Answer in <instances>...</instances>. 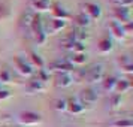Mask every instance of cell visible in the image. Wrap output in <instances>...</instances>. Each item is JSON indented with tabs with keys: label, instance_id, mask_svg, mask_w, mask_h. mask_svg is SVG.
Returning a JSON list of instances; mask_svg holds the SVG:
<instances>
[{
	"label": "cell",
	"instance_id": "22",
	"mask_svg": "<svg viewBox=\"0 0 133 127\" xmlns=\"http://www.w3.org/2000/svg\"><path fill=\"white\" fill-rule=\"evenodd\" d=\"M67 60L70 61L73 66H75V64H84L85 61L88 60V57H87V54H85V52H75V54H73L72 57H69Z\"/></svg>",
	"mask_w": 133,
	"mask_h": 127
},
{
	"label": "cell",
	"instance_id": "12",
	"mask_svg": "<svg viewBox=\"0 0 133 127\" xmlns=\"http://www.w3.org/2000/svg\"><path fill=\"white\" fill-rule=\"evenodd\" d=\"M109 30L112 31V35L117 39H120V41H123L127 36L126 33H124V30H123V25L120 23H117V21H109Z\"/></svg>",
	"mask_w": 133,
	"mask_h": 127
},
{
	"label": "cell",
	"instance_id": "35",
	"mask_svg": "<svg viewBox=\"0 0 133 127\" xmlns=\"http://www.w3.org/2000/svg\"><path fill=\"white\" fill-rule=\"evenodd\" d=\"M0 85H2V84H0Z\"/></svg>",
	"mask_w": 133,
	"mask_h": 127
},
{
	"label": "cell",
	"instance_id": "6",
	"mask_svg": "<svg viewBox=\"0 0 133 127\" xmlns=\"http://www.w3.org/2000/svg\"><path fill=\"white\" fill-rule=\"evenodd\" d=\"M18 120L21 124H24V126H35V124H39L41 121H42V117L36 112H30V111H27V112H21L18 117Z\"/></svg>",
	"mask_w": 133,
	"mask_h": 127
},
{
	"label": "cell",
	"instance_id": "16",
	"mask_svg": "<svg viewBox=\"0 0 133 127\" xmlns=\"http://www.w3.org/2000/svg\"><path fill=\"white\" fill-rule=\"evenodd\" d=\"M112 49H114V43H112V41L109 37H102L99 41V51L102 54H109Z\"/></svg>",
	"mask_w": 133,
	"mask_h": 127
},
{
	"label": "cell",
	"instance_id": "4",
	"mask_svg": "<svg viewBox=\"0 0 133 127\" xmlns=\"http://www.w3.org/2000/svg\"><path fill=\"white\" fill-rule=\"evenodd\" d=\"M81 8H82V12L90 17V19H99L102 17V8L99 6L97 3L87 2V3H82Z\"/></svg>",
	"mask_w": 133,
	"mask_h": 127
},
{
	"label": "cell",
	"instance_id": "5",
	"mask_svg": "<svg viewBox=\"0 0 133 127\" xmlns=\"http://www.w3.org/2000/svg\"><path fill=\"white\" fill-rule=\"evenodd\" d=\"M14 64L17 67V70H18L21 75H24V76H31L33 75V66L29 64V63H25V60L23 57H19V55H15L14 57Z\"/></svg>",
	"mask_w": 133,
	"mask_h": 127
},
{
	"label": "cell",
	"instance_id": "7",
	"mask_svg": "<svg viewBox=\"0 0 133 127\" xmlns=\"http://www.w3.org/2000/svg\"><path fill=\"white\" fill-rule=\"evenodd\" d=\"M49 69H51V70H57V72H60V73H69L75 69V66H73L67 58H64V60L52 61V63L49 64Z\"/></svg>",
	"mask_w": 133,
	"mask_h": 127
},
{
	"label": "cell",
	"instance_id": "32",
	"mask_svg": "<svg viewBox=\"0 0 133 127\" xmlns=\"http://www.w3.org/2000/svg\"><path fill=\"white\" fill-rule=\"evenodd\" d=\"M37 79H39V81H42V82L48 81V73H46V70H45L43 67L37 70Z\"/></svg>",
	"mask_w": 133,
	"mask_h": 127
},
{
	"label": "cell",
	"instance_id": "8",
	"mask_svg": "<svg viewBox=\"0 0 133 127\" xmlns=\"http://www.w3.org/2000/svg\"><path fill=\"white\" fill-rule=\"evenodd\" d=\"M114 17L117 18V23L121 21L120 24H126L132 21V12L130 8H114Z\"/></svg>",
	"mask_w": 133,
	"mask_h": 127
},
{
	"label": "cell",
	"instance_id": "21",
	"mask_svg": "<svg viewBox=\"0 0 133 127\" xmlns=\"http://www.w3.org/2000/svg\"><path fill=\"white\" fill-rule=\"evenodd\" d=\"M52 17L57 19H66L69 17V14H67V11L63 6H60L58 3H55L52 6Z\"/></svg>",
	"mask_w": 133,
	"mask_h": 127
},
{
	"label": "cell",
	"instance_id": "13",
	"mask_svg": "<svg viewBox=\"0 0 133 127\" xmlns=\"http://www.w3.org/2000/svg\"><path fill=\"white\" fill-rule=\"evenodd\" d=\"M73 21H75L76 27H82V29H85V27H88V25L91 24L90 17H88L87 14H84L82 11H81L79 14H76V15L73 17Z\"/></svg>",
	"mask_w": 133,
	"mask_h": 127
},
{
	"label": "cell",
	"instance_id": "1",
	"mask_svg": "<svg viewBox=\"0 0 133 127\" xmlns=\"http://www.w3.org/2000/svg\"><path fill=\"white\" fill-rule=\"evenodd\" d=\"M103 76H105V66L102 63H97L87 70H81L78 75V81H87V82L93 84V82H100Z\"/></svg>",
	"mask_w": 133,
	"mask_h": 127
},
{
	"label": "cell",
	"instance_id": "17",
	"mask_svg": "<svg viewBox=\"0 0 133 127\" xmlns=\"http://www.w3.org/2000/svg\"><path fill=\"white\" fill-rule=\"evenodd\" d=\"M27 90L30 93H37V91H43L45 90V85L42 81H39L37 78H31L27 84Z\"/></svg>",
	"mask_w": 133,
	"mask_h": 127
},
{
	"label": "cell",
	"instance_id": "20",
	"mask_svg": "<svg viewBox=\"0 0 133 127\" xmlns=\"http://www.w3.org/2000/svg\"><path fill=\"white\" fill-rule=\"evenodd\" d=\"M31 8L37 12H43L49 9V0H30Z\"/></svg>",
	"mask_w": 133,
	"mask_h": 127
},
{
	"label": "cell",
	"instance_id": "30",
	"mask_svg": "<svg viewBox=\"0 0 133 127\" xmlns=\"http://www.w3.org/2000/svg\"><path fill=\"white\" fill-rule=\"evenodd\" d=\"M2 82H11V73L8 69H2L0 72V84Z\"/></svg>",
	"mask_w": 133,
	"mask_h": 127
},
{
	"label": "cell",
	"instance_id": "18",
	"mask_svg": "<svg viewBox=\"0 0 133 127\" xmlns=\"http://www.w3.org/2000/svg\"><path fill=\"white\" fill-rule=\"evenodd\" d=\"M33 18H35V12L33 11H27V12L23 14V17L19 19V25L23 29H30L31 23H33Z\"/></svg>",
	"mask_w": 133,
	"mask_h": 127
},
{
	"label": "cell",
	"instance_id": "14",
	"mask_svg": "<svg viewBox=\"0 0 133 127\" xmlns=\"http://www.w3.org/2000/svg\"><path fill=\"white\" fill-rule=\"evenodd\" d=\"M64 27H66V21H64V19L52 18V19H51V23H49L48 31H49V33H52V35H55V33L61 31L63 29H64Z\"/></svg>",
	"mask_w": 133,
	"mask_h": 127
},
{
	"label": "cell",
	"instance_id": "27",
	"mask_svg": "<svg viewBox=\"0 0 133 127\" xmlns=\"http://www.w3.org/2000/svg\"><path fill=\"white\" fill-rule=\"evenodd\" d=\"M112 127H133V121L130 118H124V120H118L112 123Z\"/></svg>",
	"mask_w": 133,
	"mask_h": 127
},
{
	"label": "cell",
	"instance_id": "31",
	"mask_svg": "<svg viewBox=\"0 0 133 127\" xmlns=\"http://www.w3.org/2000/svg\"><path fill=\"white\" fill-rule=\"evenodd\" d=\"M72 51H73V54H75V52H84L85 51L84 42H76V41H75V43H73V46H72Z\"/></svg>",
	"mask_w": 133,
	"mask_h": 127
},
{
	"label": "cell",
	"instance_id": "26",
	"mask_svg": "<svg viewBox=\"0 0 133 127\" xmlns=\"http://www.w3.org/2000/svg\"><path fill=\"white\" fill-rule=\"evenodd\" d=\"M111 3L115 8H130L133 0H111Z\"/></svg>",
	"mask_w": 133,
	"mask_h": 127
},
{
	"label": "cell",
	"instance_id": "25",
	"mask_svg": "<svg viewBox=\"0 0 133 127\" xmlns=\"http://www.w3.org/2000/svg\"><path fill=\"white\" fill-rule=\"evenodd\" d=\"M121 102H123L121 94H117V93H115L114 96L111 97V108L112 109H118L121 106Z\"/></svg>",
	"mask_w": 133,
	"mask_h": 127
},
{
	"label": "cell",
	"instance_id": "28",
	"mask_svg": "<svg viewBox=\"0 0 133 127\" xmlns=\"http://www.w3.org/2000/svg\"><path fill=\"white\" fill-rule=\"evenodd\" d=\"M54 108L57 109V111H67V100L66 99H57L54 103Z\"/></svg>",
	"mask_w": 133,
	"mask_h": 127
},
{
	"label": "cell",
	"instance_id": "2",
	"mask_svg": "<svg viewBox=\"0 0 133 127\" xmlns=\"http://www.w3.org/2000/svg\"><path fill=\"white\" fill-rule=\"evenodd\" d=\"M31 31L35 35V39H36L37 45H45L46 39H48V33L45 30V24H43V19L39 14H35V18H33V23H31Z\"/></svg>",
	"mask_w": 133,
	"mask_h": 127
},
{
	"label": "cell",
	"instance_id": "11",
	"mask_svg": "<svg viewBox=\"0 0 133 127\" xmlns=\"http://www.w3.org/2000/svg\"><path fill=\"white\" fill-rule=\"evenodd\" d=\"M70 35H72V37L76 42H84L85 39L90 37L88 30H87V29H82V27H75V29L70 31Z\"/></svg>",
	"mask_w": 133,
	"mask_h": 127
},
{
	"label": "cell",
	"instance_id": "15",
	"mask_svg": "<svg viewBox=\"0 0 133 127\" xmlns=\"http://www.w3.org/2000/svg\"><path fill=\"white\" fill-rule=\"evenodd\" d=\"M132 88V84H130V81L129 79H117V84L114 87V91L117 94H123V93H126Z\"/></svg>",
	"mask_w": 133,
	"mask_h": 127
},
{
	"label": "cell",
	"instance_id": "29",
	"mask_svg": "<svg viewBox=\"0 0 133 127\" xmlns=\"http://www.w3.org/2000/svg\"><path fill=\"white\" fill-rule=\"evenodd\" d=\"M9 14H11L9 8L5 3H0V19H6L9 17Z\"/></svg>",
	"mask_w": 133,
	"mask_h": 127
},
{
	"label": "cell",
	"instance_id": "24",
	"mask_svg": "<svg viewBox=\"0 0 133 127\" xmlns=\"http://www.w3.org/2000/svg\"><path fill=\"white\" fill-rule=\"evenodd\" d=\"M30 60H31V63L35 64V66H37L39 69H42L43 67V60H42V57L39 54H36L35 51H30Z\"/></svg>",
	"mask_w": 133,
	"mask_h": 127
},
{
	"label": "cell",
	"instance_id": "33",
	"mask_svg": "<svg viewBox=\"0 0 133 127\" xmlns=\"http://www.w3.org/2000/svg\"><path fill=\"white\" fill-rule=\"evenodd\" d=\"M123 25V30H124V33L126 35H130V31H132L133 29V23L130 21V23H126V24H121Z\"/></svg>",
	"mask_w": 133,
	"mask_h": 127
},
{
	"label": "cell",
	"instance_id": "9",
	"mask_svg": "<svg viewBox=\"0 0 133 127\" xmlns=\"http://www.w3.org/2000/svg\"><path fill=\"white\" fill-rule=\"evenodd\" d=\"M84 105L79 102V99H69L67 100V111L70 112V114L73 115H79V114H82L84 112Z\"/></svg>",
	"mask_w": 133,
	"mask_h": 127
},
{
	"label": "cell",
	"instance_id": "23",
	"mask_svg": "<svg viewBox=\"0 0 133 127\" xmlns=\"http://www.w3.org/2000/svg\"><path fill=\"white\" fill-rule=\"evenodd\" d=\"M117 84V78L115 76H106L103 81V90L105 91H114V87Z\"/></svg>",
	"mask_w": 133,
	"mask_h": 127
},
{
	"label": "cell",
	"instance_id": "10",
	"mask_svg": "<svg viewBox=\"0 0 133 127\" xmlns=\"http://www.w3.org/2000/svg\"><path fill=\"white\" fill-rule=\"evenodd\" d=\"M73 82V76L70 73H58L55 76V85L61 87V88H66L69 85H72Z\"/></svg>",
	"mask_w": 133,
	"mask_h": 127
},
{
	"label": "cell",
	"instance_id": "19",
	"mask_svg": "<svg viewBox=\"0 0 133 127\" xmlns=\"http://www.w3.org/2000/svg\"><path fill=\"white\" fill-rule=\"evenodd\" d=\"M118 63L121 64V69L127 73H132L133 72V63H132V58L129 55H121L118 58Z\"/></svg>",
	"mask_w": 133,
	"mask_h": 127
},
{
	"label": "cell",
	"instance_id": "3",
	"mask_svg": "<svg viewBox=\"0 0 133 127\" xmlns=\"http://www.w3.org/2000/svg\"><path fill=\"white\" fill-rule=\"evenodd\" d=\"M97 99H99V94L91 87H87V88H84L79 93V102L82 105H93V103L97 102Z\"/></svg>",
	"mask_w": 133,
	"mask_h": 127
},
{
	"label": "cell",
	"instance_id": "34",
	"mask_svg": "<svg viewBox=\"0 0 133 127\" xmlns=\"http://www.w3.org/2000/svg\"><path fill=\"white\" fill-rule=\"evenodd\" d=\"M9 97H11V93H9V91L0 88V100H6V99H9Z\"/></svg>",
	"mask_w": 133,
	"mask_h": 127
}]
</instances>
